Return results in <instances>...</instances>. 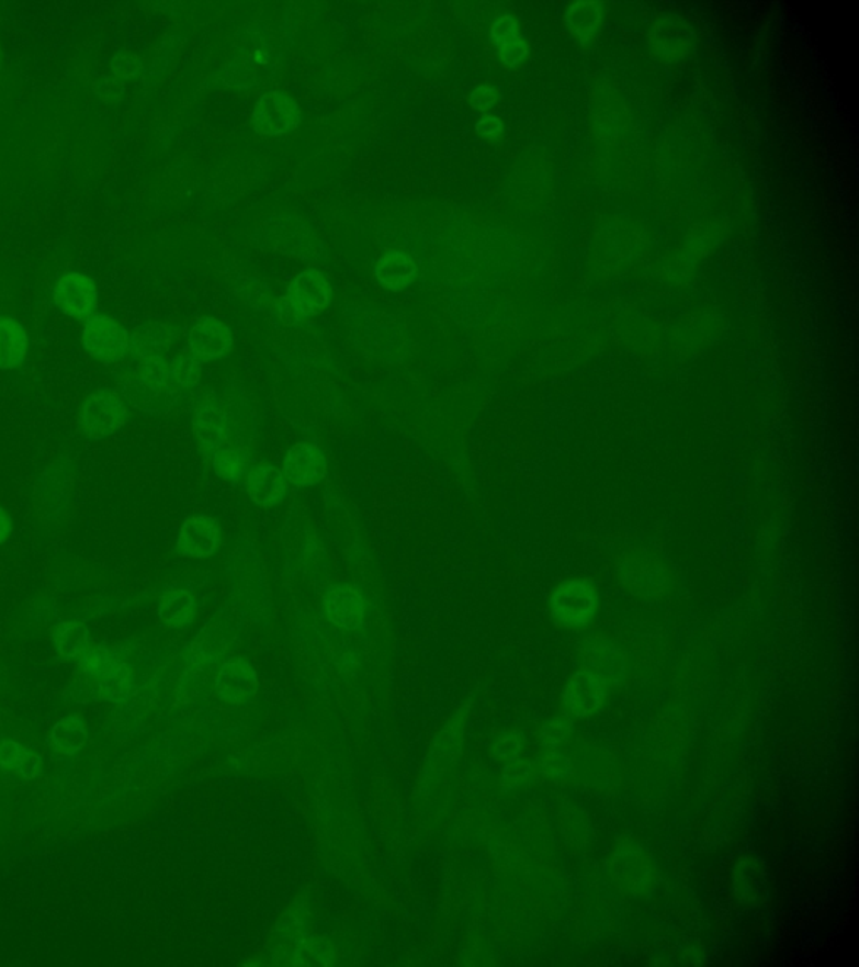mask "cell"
<instances>
[{
	"instance_id": "cell-1",
	"label": "cell",
	"mask_w": 859,
	"mask_h": 967,
	"mask_svg": "<svg viewBox=\"0 0 859 967\" xmlns=\"http://www.w3.org/2000/svg\"><path fill=\"white\" fill-rule=\"evenodd\" d=\"M192 427L193 436L207 453L228 447L247 449L256 437V420L249 415V408L218 396L196 407Z\"/></svg>"
},
{
	"instance_id": "cell-2",
	"label": "cell",
	"mask_w": 859,
	"mask_h": 967,
	"mask_svg": "<svg viewBox=\"0 0 859 967\" xmlns=\"http://www.w3.org/2000/svg\"><path fill=\"white\" fill-rule=\"evenodd\" d=\"M138 363L120 379L126 401L145 414L158 415L179 402L182 393L170 379V363L161 355L136 358Z\"/></svg>"
},
{
	"instance_id": "cell-3",
	"label": "cell",
	"mask_w": 859,
	"mask_h": 967,
	"mask_svg": "<svg viewBox=\"0 0 859 967\" xmlns=\"http://www.w3.org/2000/svg\"><path fill=\"white\" fill-rule=\"evenodd\" d=\"M252 240L259 247L304 261H319L326 256L325 240L293 215H272L257 227Z\"/></svg>"
},
{
	"instance_id": "cell-4",
	"label": "cell",
	"mask_w": 859,
	"mask_h": 967,
	"mask_svg": "<svg viewBox=\"0 0 859 967\" xmlns=\"http://www.w3.org/2000/svg\"><path fill=\"white\" fill-rule=\"evenodd\" d=\"M279 50L272 43L268 27L262 24L244 25L237 37L233 65L227 66L230 72L228 85L236 87H257L264 81L268 72L278 68Z\"/></svg>"
},
{
	"instance_id": "cell-5",
	"label": "cell",
	"mask_w": 859,
	"mask_h": 967,
	"mask_svg": "<svg viewBox=\"0 0 859 967\" xmlns=\"http://www.w3.org/2000/svg\"><path fill=\"white\" fill-rule=\"evenodd\" d=\"M228 576L237 600L247 607H259L268 596L264 561L252 539H240L227 563Z\"/></svg>"
},
{
	"instance_id": "cell-6",
	"label": "cell",
	"mask_w": 859,
	"mask_h": 967,
	"mask_svg": "<svg viewBox=\"0 0 859 967\" xmlns=\"http://www.w3.org/2000/svg\"><path fill=\"white\" fill-rule=\"evenodd\" d=\"M81 425L91 440H104L118 434L128 424V408L114 390L100 389L86 398L81 408Z\"/></svg>"
},
{
	"instance_id": "cell-7",
	"label": "cell",
	"mask_w": 859,
	"mask_h": 967,
	"mask_svg": "<svg viewBox=\"0 0 859 967\" xmlns=\"http://www.w3.org/2000/svg\"><path fill=\"white\" fill-rule=\"evenodd\" d=\"M299 104L282 91L271 90L257 100L252 111V125L264 136H284L299 126Z\"/></svg>"
},
{
	"instance_id": "cell-8",
	"label": "cell",
	"mask_w": 859,
	"mask_h": 967,
	"mask_svg": "<svg viewBox=\"0 0 859 967\" xmlns=\"http://www.w3.org/2000/svg\"><path fill=\"white\" fill-rule=\"evenodd\" d=\"M598 598L595 588L581 580H569L557 586L551 598L553 617L567 627H583L595 617Z\"/></svg>"
},
{
	"instance_id": "cell-9",
	"label": "cell",
	"mask_w": 859,
	"mask_h": 967,
	"mask_svg": "<svg viewBox=\"0 0 859 967\" xmlns=\"http://www.w3.org/2000/svg\"><path fill=\"white\" fill-rule=\"evenodd\" d=\"M82 667L88 674L94 675L100 681V693L103 699L114 700V702L126 699L129 689H132V682H129L128 667L116 653L104 649V646H98L86 655Z\"/></svg>"
},
{
	"instance_id": "cell-10",
	"label": "cell",
	"mask_w": 859,
	"mask_h": 967,
	"mask_svg": "<svg viewBox=\"0 0 859 967\" xmlns=\"http://www.w3.org/2000/svg\"><path fill=\"white\" fill-rule=\"evenodd\" d=\"M84 350L104 363L122 360L129 350V335L123 326L106 316H94L82 331Z\"/></svg>"
},
{
	"instance_id": "cell-11",
	"label": "cell",
	"mask_w": 859,
	"mask_h": 967,
	"mask_svg": "<svg viewBox=\"0 0 859 967\" xmlns=\"http://www.w3.org/2000/svg\"><path fill=\"white\" fill-rule=\"evenodd\" d=\"M57 310L71 318H88L98 310V290L93 279L81 272H66L53 291Z\"/></svg>"
},
{
	"instance_id": "cell-12",
	"label": "cell",
	"mask_w": 859,
	"mask_h": 967,
	"mask_svg": "<svg viewBox=\"0 0 859 967\" xmlns=\"http://www.w3.org/2000/svg\"><path fill=\"white\" fill-rule=\"evenodd\" d=\"M282 471L285 481L293 486H316L328 472V459L318 443L297 442L285 453Z\"/></svg>"
},
{
	"instance_id": "cell-13",
	"label": "cell",
	"mask_w": 859,
	"mask_h": 967,
	"mask_svg": "<svg viewBox=\"0 0 859 967\" xmlns=\"http://www.w3.org/2000/svg\"><path fill=\"white\" fill-rule=\"evenodd\" d=\"M222 544V528L217 519L207 515L185 519L179 531L177 547L190 560H205L217 553Z\"/></svg>"
},
{
	"instance_id": "cell-14",
	"label": "cell",
	"mask_w": 859,
	"mask_h": 967,
	"mask_svg": "<svg viewBox=\"0 0 859 967\" xmlns=\"http://www.w3.org/2000/svg\"><path fill=\"white\" fill-rule=\"evenodd\" d=\"M287 297L301 315L307 318V316L318 315L329 306L332 300V288L323 272L316 271V269H306L291 282Z\"/></svg>"
},
{
	"instance_id": "cell-15",
	"label": "cell",
	"mask_w": 859,
	"mask_h": 967,
	"mask_svg": "<svg viewBox=\"0 0 859 967\" xmlns=\"http://www.w3.org/2000/svg\"><path fill=\"white\" fill-rule=\"evenodd\" d=\"M256 671L244 659H228L215 675V690L224 702L246 704L257 693Z\"/></svg>"
},
{
	"instance_id": "cell-16",
	"label": "cell",
	"mask_w": 859,
	"mask_h": 967,
	"mask_svg": "<svg viewBox=\"0 0 859 967\" xmlns=\"http://www.w3.org/2000/svg\"><path fill=\"white\" fill-rule=\"evenodd\" d=\"M326 617L339 629H360L364 620V601L360 592L348 585H332L323 598Z\"/></svg>"
},
{
	"instance_id": "cell-17",
	"label": "cell",
	"mask_w": 859,
	"mask_h": 967,
	"mask_svg": "<svg viewBox=\"0 0 859 967\" xmlns=\"http://www.w3.org/2000/svg\"><path fill=\"white\" fill-rule=\"evenodd\" d=\"M233 329L221 319H200L189 333V348L200 360H217L233 350Z\"/></svg>"
},
{
	"instance_id": "cell-18",
	"label": "cell",
	"mask_w": 859,
	"mask_h": 967,
	"mask_svg": "<svg viewBox=\"0 0 859 967\" xmlns=\"http://www.w3.org/2000/svg\"><path fill=\"white\" fill-rule=\"evenodd\" d=\"M246 491L257 506L274 507L287 496V481L275 465L256 464L247 474Z\"/></svg>"
},
{
	"instance_id": "cell-19",
	"label": "cell",
	"mask_w": 859,
	"mask_h": 967,
	"mask_svg": "<svg viewBox=\"0 0 859 967\" xmlns=\"http://www.w3.org/2000/svg\"><path fill=\"white\" fill-rule=\"evenodd\" d=\"M375 276L385 290L402 293L414 284L418 276V266L410 254L395 249L386 250L376 261Z\"/></svg>"
},
{
	"instance_id": "cell-20",
	"label": "cell",
	"mask_w": 859,
	"mask_h": 967,
	"mask_svg": "<svg viewBox=\"0 0 859 967\" xmlns=\"http://www.w3.org/2000/svg\"><path fill=\"white\" fill-rule=\"evenodd\" d=\"M490 40L504 65L516 68L528 56V43L519 31V24L510 14L500 15L490 27Z\"/></svg>"
},
{
	"instance_id": "cell-21",
	"label": "cell",
	"mask_w": 859,
	"mask_h": 967,
	"mask_svg": "<svg viewBox=\"0 0 859 967\" xmlns=\"http://www.w3.org/2000/svg\"><path fill=\"white\" fill-rule=\"evenodd\" d=\"M566 699L567 704H569V709L579 718L592 715L603 702V682L595 672H579L569 682V686H567Z\"/></svg>"
},
{
	"instance_id": "cell-22",
	"label": "cell",
	"mask_w": 859,
	"mask_h": 967,
	"mask_svg": "<svg viewBox=\"0 0 859 967\" xmlns=\"http://www.w3.org/2000/svg\"><path fill=\"white\" fill-rule=\"evenodd\" d=\"M196 610L199 605L195 595L182 586H173L161 596L158 615L168 629L185 630L195 620Z\"/></svg>"
},
{
	"instance_id": "cell-23",
	"label": "cell",
	"mask_w": 859,
	"mask_h": 967,
	"mask_svg": "<svg viewBox=\"0 0 859 967\" xmlns=\"http://www.w3.org/2000/svg\"><path fill=\"white\" fill-rule=\"evenodd\" d=\"M27 333L21 323L0 316V370H14L27 357Z\"/></svg>"
},
{
	"instance_id": "cell-24",
	"label": "cell",
	"mask_w": 859,
	"mask_h": 967,
	"mask_svg": "<svg viewBox=\"0 0 859 967\" xmlns=\"http://www.w3.org/2000/svg\"><path fill=\"white\" fill-rule=\"evenodd\" d=\"M211 456L212 471L222 481L233 482L237 484L244 475L249 474L252 469V458L246 447H228V449H218Z\"/></svg>"
},
{
	"instance_id": "cell-25",
	"label": "cell",
	"mask_w": 859,
	"mask_h": 967,
	"mask_svg": "<svg viewBox=\"0 0 859 967\" xmlns=\"http://www.w3.org/2000/svg\"><path fill=\"white\" fill-rule=\"evenodd\" d=\"M90 633L79 621H63L53 632V645L63 659H76L88 650Z\"/></svg>"
},
{
	"instance_id": "cell-26",
	"label": "cell",
	"mask_w": 859,
	"mask_h": 967,
	"mask_svg": "<svg viewBox=\"0 0 859 967\" xmlns=\"http://www.w3.org/2000/svg\"><path fill=\"white\" fill-rule=\"evenodd\" d=\"M603 5L599 2H576L566 12V24L570 34L581 43H589L601 22Z\"/></svg>"
},
{
	"instance_id": "cell-27",
	"label": "cell",
	"mask_w": 859,
	"mask_h": 967,
	"mask_svg": "<svg viewBox=\"0 0 859 967\" xmlns=\"http://www.w3.org/2000/svg\"><path fill=\"white\" fill-rule=\"evenodd\" d=\"M86 739H88V734H86L84 724L78 718L63 719V721L54 726L53 732H50V743H53V746L59 753L68 754V756L81 751L86 744Z\"/></svg>"
},
{
	"instance_id": "cell-28",
	"label": "cell",
	"mask_w": 859,
	"mask_h": 967,
	"mask_svg": "<svg viewBox=\"0 0 859 967\" xmlns=\"http://www.w3.org/2000/svg\"><path fill=\"white\" fill-rule=\"evenodd\" d=\"M0 764L21 773L25 779L36 778L41 772L39 757L29 754L21 744L9 741V739L0 744Z\"/></svg>"
},
{
	"instance_id": "cell-29",
	"label": "cell",
	"mask_w": 859,
	"mask_h": 967,
	"mask_svg": "<svg viewBox=\"0 0 859 967\" xmlns=\"http://www.w3.org/2000/svg\"><path fill=\"white\" fill-rule=\"evenodd\" d=\"M234 288H236L240 297L246 300V303L256 311L269 310L271 304L274 303L272 301V291L269 290L268 284L261 281V279L252 278V276L236 274Z\"/></svg>"
},
{
	"instance_id": "cell-30",
	"label": "cell",
	"mask_w": 859,
	"mask_h": 967,
	"mask_svg": "<svg viewBox=\"0 0 859 967\" xmlns=\"http://www.w3.org/2000/svg\"><path fill=\"white\" fill-rule=\"evenodd\" d=\"M202 367H204V360H200L195 355H180L170 361L171 382L180 393L193 389L199 383Z\"/></svg>"
},
{
	"instance_id": "cell-31",
	"label": "cell",
	"mask_w": 859,
	"mask_h": 967,
	"mask_svg": "<svg viewBox=\"0 0 859 967\" xmlns=\"http://www.w3.org/2000/svg\"><path fill=\"white\" fill-rule=\"evenodd\" d=\"M272 310H274L275 322H278L279 326H284V328H296L304 319V316L301 315L287 296L279 297Z\"/></svg>"
},
{
	"instance_id": "cell-32",
	"label": "cell",
	"mask_w": 859,
	"mask_h": 967,
	"mask_svg": "<svg viewBox=\"0 0 859 967\" xmlns=\"http://www.w3.org/2000/svg\"><path fill=\"white\" fill-rule=\"evenodd\" d=\"M500 100V91L493 87H478L472 91L471 103L477 111L493 110Z\"/></svg>"
},
{
	"instance_id": "cell-33",
	"label": "cell",
	"mask_w": 859,
	"mask_h": 967,
	"mask_svg": "<svg viewBox=\"0 0 859 967\" xmlns=\"http://www.w3.org/2000/svg\"><path fill=\"white\" fill-rule=\"evenodd\" d=\"M569 732V721L567 719H554L544 729V739L547 744L563 743Z\"/></svg>"
},
{
	"instance_id": "cell-34",
	"label": "cell",
	"mask_w": 859,
	"mask_h": 967,
	"mask_svg": "<svg viewBox=\"0 0 859 967\" xmlns=\"http://www.w3.org/2000/svg\"><path fill=\"white\" fill-rule=\"evenodd\" d=\"M475 130H477L478 135L484 136V138H497V136L502 135L504 123L502 120L497 119V116H484V119L475 125Z\"/></svg>"
},
{
	"instance_id": "cell-35",
	"label": "cell",
	"mask_w": 859,
	"mask_h": 967,
	"mask_svg": "<svg viewBox=\"0 0 859 967\" xmlns=\"http://www.w3.org/2000/svg\"><path fill=\"white\" fill-rule=\"evenodd\" d=\"M544 767H546L550 775L560 776V778H566L570 773L569 761H567L566 757L557 756V754L547 757Z\"/></svg>"
},
{
	"instance_id": "cell-36",
	"label": "cell",
	"mask_w": 859,
	"mask_h": 967,
	"mask_svg": "<svg viewBox=\"0 0 859 967\" xmlns=\"http://www.w3.org/2000/svg\"><path fill=\"white\" fill-rule=\"evenodd\" d=\"M12 528H14V522H12L11 516L8 515L4 507H0V544L8 541L9 536L12 535Z\"/></svg>"
}]
</instances>
